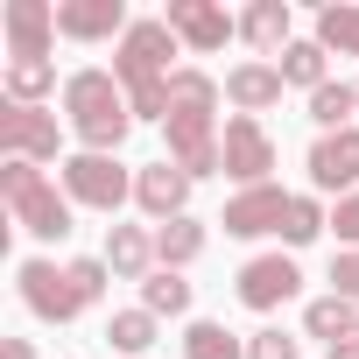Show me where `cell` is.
Here are the masks:
<instances>
[{
	"instance_id": "d6986e66",
	"label": "cell",
	"mask_w": 359,
	"mask_h": 359,
	"mask_svg": "<svg viewBox=\"0 0 359 359\" xmlns=\"http://www.w3.org/2000/svg\"><path fill=\"white\" fill-rule=\"evenodd\" d=\"M198 254H205V219H191V212H184V219L155 226V261H162V268H176V275H184Z\"/></svg>"
},
{
	"instance_id": "6da1fadb",
	"label": "cell",
	"mask_w": 359,
	"mask_h": 359,
	"mask_svg": "<svg viewBox=\"0 0 359 359\" xmlns=\"http://www.w3.org/2000/svg\"><path fill=\"white\" fill-rule=\"evenodd\" d=\"M64 113H71V134L85 141V155H113L134 127V106H127V85L113 71H71L64 78Z\"/></svg>"
},
{
	"instance_id": "836d02e7",
	"label": "cell",
	"mask_w": 359,
	"mask_h": 359,
	"mask_svg": "<svg viewBox=\"0 0 359 359\" xmlns=\"http://www.w3.org/2000/svg\"><path fill=\"white\" fill-rule=\"evenodd\" d=\"M0 359H36V345H29V338H8V345H0Z\"/></svg>"
},
{
	"instance_id": "f546056e",
	"label": "cell",
	"mask_w": 359,
	"mask_h": 359,
	"mask_svg": "<svg viewBox=\"0 0 359 359\" xmlns=\"http://www.w3.org/2000/svg\"><path fill=\"white\" fill-rule=\"evenodd\" d=\"M64 268H71V282H78V296H85V303H99V296H106V282H113L106 254H85V261H64Z\"/></svg>"
},
{
	"instance_id": "8fae6325",
	"label": "cell",
	"mask_w": 359,
	"mask_h": 359,
	"mask_svg": "<svg viewBox=\"0 0 359 359\" xmlns=\"http://www.w3.org/2000/svg\"><path fill=\"white\" fill-rule=\"evenodd\" d=\"M289 205H296V198H289L282 184H261V191H240L219 226H226L233 240H261V233H282V226H289Z\"/></svg>"
},
{
	"instance_id": "44dd1931",
	"label": "cell",
	"mask_w": 359,
	"mask_h": 359,
	"mask_svg": "<svg viewBox=\"0 0 359 359\" xmlns=\"http://www.w3.org/2000/svg\"><path fill=\"white\" fill-rule=\"evenodd\" d=\"M57 92V64L50 57H8V99L15 106H43Z\"/></svg>"
},
{
	"instance_id": "4dcf8cb0",
	"label": "cell",
	"mask_w": 359,
	"mask_h": 359,
	"mask_svg": "<svg viewBox=\"0 0 359 359\" xmlns=\"http://www.w3.org/2000/svg\"><path fill=\"white\" fill-rule=\"evenodd\" d=\"M247 359H296V338H289L282 324H268V331L247 338Z\"/></svg>"
},
{
	"instance_id": "ac0fdd59",
	"label": "cell",
	"mask_w": 359,
	"mask_h": 359,
	"mask_svg": "<svg viewBox=\"0 0 359 359\" xmlns=\"http://www.w3.org/2000/svg\"><path fill=\"white\" fill-rule=\"evenodd\" d=\"M240 36L261 50V57H282L296 36H289V0H254V8L240 15Z\"/></svg>"
},
{
	"instance_id": "4316f807",
	"label": "cell",
	"mask_w": 359,
	"mask_h": 359,
	"mask_svg": "<svg viewBox=\"0 0 359 359\" xmlns=\"http://www.w3.org/2000/svg\"><path fill=\"white\" fill-rule=\"evenodd\" d=\"M184 359H247V345L226 331V324H212V317H198L191 331H184Z\"/></svg>"
},
{
	"instance_id": "ba28073f",
	"label": "cell",
	"mask_w": 359,
	"mask_h": 359,
	"mask_svg": "<svg viewBox=\"0 0 359 359\" xmlns=\"http://www.w3.org/2000/svg\"><path fill=\"white\" fill-rule=\"evenodd\" d=\"M233 296L247 303V310H282V303H296L303 296V268L289 261V254H254L247 268H240V282H233Z\"/></svg>"
},
{
	"instance_id": "277c9868",
	"label": "cell",
	"mask_w": 359,
	"mask_h": 359,
	"mask_svg": "<svg viewBox=\"0 0 359 359\" xmlns=\"http://www.w3.org/2000/svg\"><path fill=\"white\" fill-rule=\"evenodd\" d=\"M64 191H71V205L120 212V205L134 198V176L120 169V155H71V162H64Z\"/></svg>"
},
{
	"instance_id": "9c48e42d",
	"label": "cell",
	"mask_w": 359,
	"mask_h": 359,
	"mask_svg": "<svg viewBox=\"0 0 359 359\" xmlns=\"http://www.w3.org/2000/svg\"><path fill=\"white\" fill-rule=\"evenodd\" d=\"M162 134H169V162L191 176H219L226 169V155H219V134H212V113H169L162 120Z\"/></svg>"
},
{
	"instance_id": "cb8c5ba5",
	"label": "cell",
	"mask_w": 359,
	"mask_h": 359,
	"mask_svg": "<svg viewBox=\"0 0 359 359\" xmlns=\"http://www.w3.org/2000/svg\"><path fill=\"white\" fill-rule=\"evenodd\" d=\"M141 310H155V317H184V310H191V282L176 275V268H155V275L141 282Z\"/></svg>"
},
{
	"instance_id": "5bb4252c",
	"label": "cell",
	"mask_w": 359,
	"mask_h": 359,
	"mask_svg": "<svg viewBox=\"0 0 359 359\" xmlns=\"http://www.w3.org/2000/svg\"><path fill=\"white\" fill-rule=\"evenodd\" d=\"M127 8L120 0H57V36L71 43H106V36H127Z\"/></svg>"
},
{
	"instance_id": "d4e9b609",
	"label": "cell",
	"mask_w": 359,
	"mask_h": 359,
	"mask_svg": "<svg viewBox=\"0 0 359 359\" xmlns=\"http://www.w3.org/2000/svg\"><path fill=\"white\" fill-rule=\"evenodd\" d=\"M317 43L338 50V57H359V8L352 0H331V8L317 15Z\"/></svg>"
},
{
	"instance_id": "7a4b0ae2",
	"label": "cell",
	"mask_w": 359,
	"mask_h": 359,
	"mask_svg": "<svg viewBox=\"0 0 359 359\" xmlns=\"http://www.w3.org/2000/svg\"><path fill=\"white\" fill-rule=\"evenodd\" d=\"M0 198L29 240H71V191H57L36 162H0Z\"/></svg>"
},
{
	"instance_id": "9a60e30c",
	"label": "cell",
	"mask_w": 359,
	"mask_h": 359,
	"mask_svg": "<svg viewBox=\"0 0 359 359\" xmlns=\"http://www.w3.org/2000/svg\"><path fill=\"white\" fill-rule=\"evenodd\" d=\"M0 29H8V57H50V43H57V8H50V0H8Z\"/></svg>"
},
{
	"instance_id": "e575fe53",
	"label": "cell",
	"mask_w": 359,
	"mask_h": 359,
	"mask_svg": "<svg viewBox=\"0 0 359 359\" xmlns=\"http://www.w3.org/2000/svg\"><path fill=\"white\" fill-rule=\"evenodd\" d=\"M324 359H359V338H345V345H324Z\"/></svg>"
},
{
	"instance_id": "e0dca14e",
	"label": "cell",
	"mask_w": 359,
	"mask_h": 359,
	"mask_svg": "<svg viewBox=\"0 0 359 359\" xmlns=\"http://www.w3.org/2000/svg\"><path fill=\"white\" fill-rule=\"evenodd\" d=\"M106 268L120 282H148L162 261H155V233L148 226H106Z\"/></svg>"
},
{
	"instance_id": "f1b7e54d",
	"label": "cell",
	"mask_w": 359,
	"mask_h": 359,
	"mask_svg": "<svg viewBox=\"0 0 359 359\" xmlns=\"http://www.w3.org/2000/svg\"><path fill=\"white\" fill-rule=\"evenodd\" d=\"M324 226H331V212H324L317 198H296V205H289V226H282V240H289V247H310Z\"/></svg>"
},
{
	"instance_id": "7402d4cb",
	"label": "cell",
	"mask_w": 359,
	"mask_h": 359,
	"mask_svg": "<svg viewBox=\"0 0 359 359\" xmlns=\"http://www.w3.org/2000/svg\"><path fill=\"white\" fill-rule=\"evenodd\" d=\"M331 50L317 43V36H303V43H289L282 50V85H303V92H317V85H331V64H324Z\"/></svg>"
},
{
	"instance_id": "ffe728a7",
	"label": "cell",
	"mask_w": 359,
	"mask_h": 359,
	"mask_svg": "<svg viewBox=\"0 0 359 359\" xmlns=\"http://www.w3.org/2000/svg\"><path fill=\"white\" fill-rule=\"evenodd\" d=\"M303 331L324 338V345H345V338H359V303H345V296H317V303L303 310Z\"/></svg>"
},
{
	"instance_id": "3957f363",
	"label": "cell",
	"mask_w": 359,
	"mask_h": 359,
	"mask_svg": "<svg viewBox=\"0 0 359 359\" xmlns=\"http://www.w3.org/2000/svg\"><path fill=\"white\" fill-rule=\"evenodd\" d=\"M184 50L176 43V29L162 22V15H148V22H134L120 43H113V78L127 85V92H148V85H169L176 71H169V57Z\"/></svg>"
},
{
	"instance_id": "4fadbf2b",
	"label": "cell",
	"mask_w": 359,
	"mask_h": 359,
	"mask_svg": "<svg viewBox=\"0 0 359 359\" xmlns=\"http://www.w3.org/2000/svg\"><path fill=\"white\" fill-rule=\"evenodd\" d=\"M134 205L155 219V226H169V219H184V205H191V176L176 169L169 155L162 162H148L141 176H134Z\"/></svg>"
},
{
	"instance_id": "30bf717a",
	"label": "cell",
	"mask_w": 359,
	"mask_h": 359,
	"mask_svg": "<svg viewBox=\"0 0 359 359\" xmlns=\"http://www.w3.org/2000/svg\"><path fill=\"white\" fill-rule=\"evenodd\" d=\"M162 22L176 29V43H184L191 57H212V50H226V36H240V22L219 8V0H169Z\"/></svg>"
},
{
	"instance_id": "8992f818",
	"label": "cell",
	"mask_w": 359,
	"mask_h": 359,
	"mask_svg": "<svg viewBox=\"0 0 359 359\" xmlns=\"http://www.w3.org/2000/svg\"><path fill=\"white\" fill-rule=\"evenodd\" d=\"M219 155H226V176L240 191H261V184H275V141H268V127L261 120H247V113H233L226 120V134H219Z\"/></svg>"
},
{
	"instance_id": "603a6c76",
	"label": "cell",
	"mask_w": 359,
	"mask_h": 359,
	"mask_svg": "<svg viewBox=\"0 0 359 359\" xmlns=\"http://www.w3.org/2000/svg\"><path fill=\"white\" fill-rule=\"evenodd\" d=\"M155 331H162L155 310H113V317H106V345H113V352H148Z\"/></svg>"
},
{
	"instance_id": "5b68a950",
	"label": "cell",
	"mask_w": 359,
	"mask_h": 359,
	"mask_svg": "<svg viewBox=\"0 0 359 359\" xmlns=\"http://www.w3.org/2000/svg\"><path fill=\"white\" fill-rule=\"evenodd\" d=\"M0 162H57V113L0 99Z\"/></svg>"
},
{
	"instance_id": "1f68e13d",
	"label": "cell",
	"mask_w": 359,
	"mask_h": 359,
	"mask_svg": "<svg viewBox=\"0 0 359 359\" xmlns=\"http://www.w3.org/2000/svg\"><path fill=\"white\" fill-rule=\"evenodd\" d=\"M331 296H345V303H359V247H345V254L331 261Z\"/></svg>"
},
{
	"instance_id": "83f0119b",
	"label": "cell",
	"mask_w": 359,
	"mask_h": 359,
	"mask_svg": "<svg viewBox=\"0 0 359 359\" xmlns=\"http://www.w3.org/2000/svg\"><path fill=\"white\" fill-rule=\"evenodd\" d=\"M169 113H219V85L205 71H176L169 78Z\"/></svg>"
},
{
	"instance_id": "d590c367",
	"label": "cell",
	"mask_w": 359,
	"mask_h": 359,
	"mask_svg": "<svg viewBox=\"0 0 359 359\" xmlns=\"http://www.w3.org/2000/svg\"><path fill=\"white\" fill-rule=\"evenodd\" d=\"M352 92H359V78H352Z\"/></svg>"
},
{
	"instance_id": "52a82bcc",
	"label": "cell",
	"mask_w": 359,
	"mask_h": 359,
	"mask_svg": "<svg viewBox=\"0 0 359 359\" xmlns=\"http://www.w3.org/2000/svg\"><path fill=\"white\" fill-rule=\"evenodd\" d=\"M22 303L43 317V324H71V317H85L92 303L78 296V282H71V268H57V261H22Z\"/></svg>"
},
{
	"instance_id": "484cf974",
	"label": "cell",
	"mask_w": 359,
	"mask_h": 359,
	"mask_svg": "<svg viewBox=\"0 0 359 359\" xmlns=\"http://www.w3.org/2000/svg\"><path fill=\"white\" fill-rule=\"evenodd\" d=\"M352 113H359V92H352V85H317V92H310V120H317L324 134H338V127H359Z\"/></svg>"
},
{
	"instance_id": "2e32d148",
	"label": "cell",
	"mask_w": 359,
	"mask_h": 359,
	"mask_svg": "<svg viewBox=\"0 0 359 359\" xmlns=\"http://www.w3.org/2000/svg\"><path fill=\"white\" fill-rule=\"evenodd\" d=\"M226 99L247 120H261L268 106H282V64H233L226 71Z\"/></svg>"
},
{
	"instance_id": "7c38bea8",
	"label": "cell",
	"mask_w": 359,
	"mask_h": 359,
	"mask_svg": "<svg viewBox=\"0 0 359 359\" xmlns=\"http://www.w3.org/2000/svg\"><path fill=\"white\" fill-rule=\"evenodd\" d=\"M310 184H317V191L352 198V184H359V127L317 134V148H310Z\"/></svg>"
},
{
	"instance_id": "d6a6232c",
	"label": "cell",
	"mask_w": 359,
	"mask_h": 359,
	"mask_svg": "<svg viewBox=\"0 0 359 359\" xmlns=\"http://www.w3.org/2000/svg\"><path fill=\"white\" fill-rule=\"evenodd\" d=\"M331 226H338V240H345V247H359V191H352V198H338Z\"/></svg>"
}]
</instances>
